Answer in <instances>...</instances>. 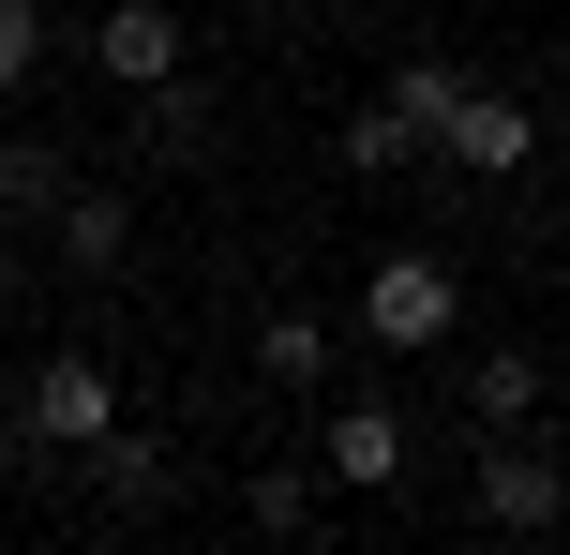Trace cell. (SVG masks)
I'll list each match as a JSON object with an SVG mask.
<instances>
[{
  "label": "cell",
  "mask_w": 570,
  "mask_h": 555,
  "mask_svg": "<svg viewBox=\"0 0 570 555\" xmlns=\"http://www.w3.org/2000/svg\"><path fill=\"white\" fill-rule=\"evenodd\" d=\"M16 420H30L46 450H90V436L120 420V376H106L90 346H46V360H30V390H16Z\"/></svg>",
  "instance_id": "cell-1"
},
{
  "label": "cell",
  "mask_w": 570,
  "mask_h": 555,
  "mask_svg": "<svg viewBox=\"0 0 570 555\" xmlns=\"http://www.w3.org/2000/svg\"><path fill=\"white\" fill-rule=\"evenodd\" d=\"M361 346H451V256H375V286H361Z\"/></svg>",
  "instance_id": "cell-2"
},
{
  "label": "cell",
  "mask_w": 570,
  "mask_h": 555,
  "mask_svg": "<svg viewBox=\"0 0 570 555\" xmlns=\"http://www.w3.org/2000/svg\"><path fill=\"white\" fill-rule=\"evenodd\" d=\"M90 76L106 90H166L180 76V0H106L90 16Z\"/></svg>",
  "instance_id": "cell-3"
},
{
  "label": "cell",
  "mask_w": 570,
  "mask_h": 555,
  "mask_svg": "<svg viewBox=\"0 0 570 555\" xmlns=\"http://www.w3.org/2000/svg\"><path fill=\"white\" fill-rule=\"evenodd\" d=\"M435 150H451L465 180H511L525 150H541V120H525L511 90H481V76H465V90H451V136H435Z\"/></svg>",
  "instance_id": "cell-4"
},
{
  "label": "cell",
  "mask_w": 570,
  "mask_h": 555,
  "mask_svg": "<svg viewBox=\"0 0 570 555\" xmlns=\"http://www.w3.org/2000/svg\"><path fill=\"white\" fill-rule=\"evenodd\" d=\"M481 526H511V541L570 526V466L556 450H481Z\"/></svg>",
  "instance_id": "cell-5"
},
{
  "label": "cell",
  "mask_w": 570,
  "mask_h": 555,
  "mask_svg": "<svg viewBox=\"0 0 570 555\" xmlns=\"http://www.w3.org/2000/svg\"><path fill=\"white\" fill-rule=\"evenodd\" d=\"M331 480H345V496H391V480H405V420L391 406H331Z\"/></svg>",
  "instance_id": "cell-6"
},
{
  "label": "cell",
  "mask_w": 570,
  "mask_h": 555,
  "mask_svg": "<svg viewBox=\"0 0 570 555\" xmlns=\"http://www.w3.org/2000/svg\"><path fill=\"white\" fill-rule=\"evenodd\" d=\"M46 240H60V270H120V240H136V210H120V196H90V180H76V196L46 210Z\"/></svg>",
  "instance_id": "cell-7"
},
{
  "label": "cell",
  "mask_w": 570,
  "mask_h": 555,
  "mask_svg": "<svg viewBox=\"0 0 570 555\" xmlns=\"http://www.w3.org/2000/svg\"><path fill=\"white\" fill-rule=\"evenodd\" d=\"M256 376H271V390H331V316H301V300L256 316Z\"/></svg>",
  "instance_id": "cell-8"
},
{
  "label": "cell",
  "mask_w": 570,
  "mask_h": 555,
  "mask_svg": "<svg viewBox=\"0 0 570 555\" xmlns=\"http://www.w3.org/2000/svg\"><path fill=\"white\" fill-rule=\"evenodd\" d=\"M60 196H76V166H60L46 136H0V226H46Z\"/></svg>",
  "instance_id": "cell-9"
},
{
  "label": "cell",
  "mask_w": 570,
  "mask_h": 555,
  "mask_svg": "<svg viewBox=\"0 0 570 555\" xmlns=\"http://www.w3.org/2000/svg\"><path fill=\"white\" fill-rule=\"evenodd\" d=\"M465 406H481V436H525V406H541V360H525V346H481V360H465Z\"/></svg>",
  "instance_id": "cell-10"
},
{
  "label": "cell",
  "mask_w": 570,
  "mask_h": 555,
  "mask_svg": "<svg viewBox=\"0 0 570 555\" xmlns=\"http://www.w3.org/2000/svg\"><path fill=\"white\" fill-rule=\"evenodd\" d=\"M90 480H106V511H166V436H90Z\"/></svg>",
  "instance_id": "cell-11"
},
{
  "label": "cell",
  "mask_w": 570,
  "mask_h": 555,
  "mask_svg": "<svg viewBox=\"0 0 570 555\" xmlns=\"http://www.w3.org/2000/svg\"><path fill=\"white\" fill-rule=\"evenodd\" d=\"M136 136H150V166H196V150H210V136H226V120H210V106H196V90H180V76H166V90H136Z\"/></svg>",
  "instance_id": "cell-12"
},
{
  "label": "cell",
  "mask_w": 570,
  "mask_h": 555,
  "mask_svg": "<svg viewBox=\"0 0 570 555\" xmlns=\"http://www.w3.org/2000/svg\"><path fill=\"white\" fill-rule=\"evenodd\" d=\"M421 150H435V136H421V120L391 106V90H375L361 120H345V166H361V180H391V166H421Z\"/></svg>",
  "instance_id": "cell-13"
},
{
  "label": "cell",
  "mask_w": 570,
  "mask_h": 555,
  "mask_svg": "<svg viewBox=\"0 0 570 555\" xmlns=\"http://www.w3.org/2000/svg\"><path fill=\"white\" fill-rule=\"evenodd\" d=\"M240 511H256L271 541H285V526H315V466H256V480H240Z\"/></svg>",
  "instance_id": "cell-14"
},
{
  "label": "cell",
  "mask_w": 570,
  "mask_h": 555,
  "mask_svg": "<svg viewBox=\"0 0 570 555\" xmlns=\"http://www.w3.org/2000/svg\"><path fill=\"white\" fill-rule=\"evenodd\" d=\"M46 76V0H0V90Z\"/></svg>",
  "instance_id": "cell-15"
},
{
  "label": "cell",
  "mask_w": 570,
  "mask_h": 555,
  "mask_svg": "<svg viewBox=\"0 0 570 555\" xmlns=\"http://www.w3.org/2000/svg\"><path fill=\"white\" fill-rule=\"evenodd\" d=\"M451 90H465V76H451V60H405V76H391V106H405V120H421V136H451Z\"/></svg>",
  "instance_id": "cell-16"
},
{
  "label": "cell",
  "mask_w": 570,
  "mask_h": 555,
  "mask_svg": "<svg viewBox=\"0 0 570 555\" xmlns=\"http://www.w3.org/2000/svg\"><path fill=\"white\" fill-rule=\"evenodd\" d=\"M0 316H16V226H0Z\"/></svg>",
  "instance_id": "cell-17"
},
{
  "label": "cell",
  "mask_w": 570,
  "mask_h": 555,
  "mask_svg": "<svg viewBox=\"0 0 570 555\" xmlns=\"http://www.w3.org/2000/svg\"><path fill=\"white\" fill-rule=\"evenodd\" d=\"M556 166H570V150H556Z\"/></svg>",
  "instance_id": "cell-18"
}]
</instances>
